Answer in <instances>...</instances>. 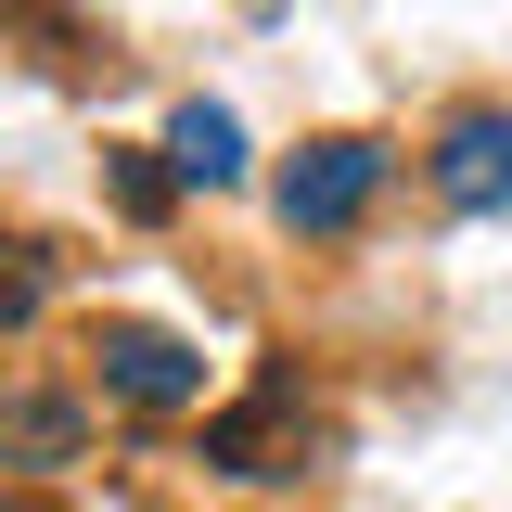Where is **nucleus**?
Listing matches in <instances>:
<instances>
[{"label":"nucleus","mask_w":512,"mask_h":512,"mask_svg":"<svg viewBox=\"0 0 512 512\" xmlns=\"http://www.w3.org/2000/svg\"><path fill=\"white\" fill-rule=\"evenodd\" d=\"M372 192H384V141L333 128V141H308V154L282 167V218H295V231H346Z\"/></svg>","instance_id":"nucleus-1"},{"label":"nucleus","mask_w":512,"mask_h":512,"mask_svg":"<svg viewBox=\"0 0 512 512\" xmlns=\"http://www.w3.org/2000/svg\"><path fill=\"white\" fill-rule=\"evenodd\" d=\"M90 359H103V384H116L128 410H192L205 397V359H192L180 333H154V320H103Z\"/></svg>","instance_id":"nucleus-2"},{"label":"nucleus","mask_w":512,"mask_h":512,"mask_svg":"<svg viewBox=\"0 0 512 512\" xmlns=\"http://www.w3.org/2000/svg\"><path fill=\"white\" fill-rule=\"evenodd\" d=\"M436 192L461 205V218H500L512 205V116H448V141H436Z\"/></svg>","instance_id":"nucleus-3"},{"label":"nucleus","mask_w":512,"mask_h":512,"mask_svg":"<svg viewBox=\"0 0 512 512\" xmlns=\"http://www.w3.org/2000/svg\"><path fill=\"white\" fill-rule=\"evenodd\" d=\"M295 410H308V384H295V372H269L244 410H218V423H205V461H218V474H282L269 448L295 436Z\"/></svg>","instance_id":"nucleus-4"},{"label":"nucleus","mask_w":512,"mask_h":512,"mask_svg":"<svg viewBox=\"0 0 512 512\" xmlns=\"http://www.w3.org/2000/svg\"><path fill=\"white\" fill-rule=\"evenodd\" d=\"M167 167L205 180V192H231L244 180V116H231V103H180V116H167Z\"/></svg>","instance_id":"nucleus-5"},{"label":"nucleus","mask_w":512,"mask_h":512,"mask_svg":"<svg viewBox=\"0 0 512 512\" xmlns=\"http://www.w3.org/2000/svg\"><path fill=\"white\" fill-rule=\"evenodd\" d=\"M0 448H13V461H39V474L77 461V397H13V410H0Z\"/></svg>","instance_id":"nucleus-6"},{"label":"nucleus","mask_w":512,"mask_h":512,"mask_svg":"<svg viewBox=\"0 0 512 512\" xmlns=\"http://www.w3.org/2000/svg\"><path fill=\"white\" fill-rule=\"evenodd\" d=\"M103 192H116V218L154 231V218L180 205V167H167V154H103Z\"/></svg>","instance_id":"nucleus-7"},{"label":"nucleus","mask_w":512,"mask_h":512,"mask_svg":"<svg viewBox=\"0 0 512 512\" xmlns=\"http://www.w3.org/2000/svg\"><path fill=\"white\" fill-rule=\"evenodd\" d=\"M39 295H52V256H39V244H0V333L39 320Z\"/></svg>","instance_id":"nucleus-8"}]
</instances>
